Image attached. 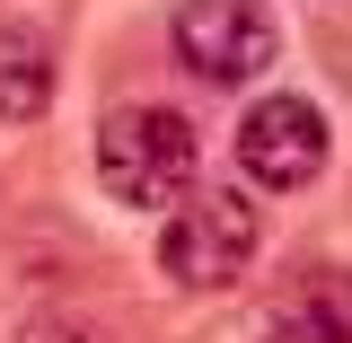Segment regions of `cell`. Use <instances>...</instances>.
I'll return each instance as SVG.
<instances>
[{"mask_svg": "<svg viewBox=\"0 0 352 343\" xmlns=\"http://www.w3.org/2000/svg\"><path fill=\"white\" fill-rule=\"evenodd\" d=\"M62 88V62H53V36L36 18H0V124H36Z\"/></svg>", "mask_w": 352, "mask_h": 343, "instance_id": "obj_6", "label": "cell"}, {"mask_svg": "<svg viewBox=\"0 0 352 343\" xmlns=\"http://www.w3.org/2000/svg\"><path fill=\"white\" fill-rule=\"evenodd\" d=\"M317 168H326V115H317L308 97L273 88V97H256V106L238 115V176H247V185L300 194V185H317Z\"/></svg>", "mask_w": 352, "mask_h": 343, "instance_id": "obj_4", "label": "cell"}, {"mask_svg": "<svg viewBox=\"0 0 352 343\" xmlns=\"http://www.w3.org/2000/svg\"><path fill=\"white\" fill-rule=\"evenodd\" d=\"M18 343H115V335H106L97 317H80V308H53V317H27Z\"/></svg>", "mask_w": 352, "mask_h": 343, "instance_id": "obj_7", "label": "cell"}, {"mask_svg": "<svg viewBox=\"0 0 352 343\" xmlns=\"http://www.w3.org/2000/svg\"><path fill=\"white\" fill-rule=\"evenodd\" d=\"M88 168L106 185V203L124 212H176L194 185H203V141L176 106H115L97 141H88Z\"/></svg>", "mask_w": 352, "mask_h": 343, "instance_id": "obj_1", "label": "cell"}, {"mask_svg": "<svg viewBox=\"0 0 352 343\" xmlns=\"http://www.w3.org/2000/svg\"><path fill=\"white\" fill-rule=\"evenodd\" d=\"M264 247V212L238 185H194L159 229V273L176 291H229Z\"/></svg>", "mask_w": 352, "mask_h": 343, "instance_id": "obj_2", "label": "cell"}, {"mask_svg": "<svg viewBox=\"0 0 352 343\" xmlns=\"http://www.w3.org/2000/svg\"><path fill=\"white\" fill-rule=\"evenodd\" d=\"M256 343H352V282L344 273H308L264 308Z\"/></svg>", "mask_w": 352, "mask_h": 343, "instance_id": "obj_5", "label": "cell"}, {"mask_svg": "<svg viewBox=\"0 0 352 343\" xmlns=\"http://www.w3.org/2000/svg\"><path fill=\"white\" fill-rule=\"evenodd\" d=\"M168 44H176V71H194L203 88H247L273 71L282 18L264 0H176Z\"/></svg>", "mask_w": 352, "mask_h": 343, "instance_id": "obj_3", "label": "cell"}]
</instances>
